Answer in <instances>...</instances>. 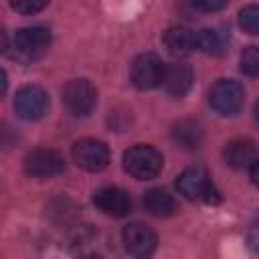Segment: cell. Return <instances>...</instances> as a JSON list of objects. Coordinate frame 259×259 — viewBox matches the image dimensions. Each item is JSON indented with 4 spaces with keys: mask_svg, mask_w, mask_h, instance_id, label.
Listing matches in <instances>:
<instances>
[{
    "mask_svg": "<svg viewBox=\"0 0 259 259\" xmlns=\"http://www.w3.org/2000/svg\"><path fill=\"white\" fill-rule=\"evenodd\" d=\"M73 162L87 172H101L109 164V148L93 138H83L73 144Z\"/></svg>",
    "mask_w": 259,
    "mask_h": 259,
    "instance_id": "cell-6",
    "label": "cell"
},
{
    "mask_svg": "<svg viewBox=\"0 0 259 259\" xmlns=\"http://www.w3.org/2000/svg\"><path fill=\"white\" fill-rule=\"evenodd\" d=\"M123 170L138 180H152L162 172V154L148 144H136L123 152Z\"/></svg>",
    "mask_w": 259,
    "mask_h": 259,
    "instance_id": "cell-1",
    "label": "cell"
},
{
    "mask_svg": "<svg viewBox=\"0 0 259 259\" xmlns=\"http://www.w3.org/2000/svg\"><path fill=\"white\" fill-rule=\"evenodd\" d=\"M97 237L89 227H81L71 235V251L77 259H101L97 249Z\"/></svg>",
    "mask_w": 259,
    "mask_h": 259,
    "instance_id": "cell-15",
    "label": "cell"
},
{
    "mask_svg": "<svg viewBox=\"0 0 259 259\" xmlns=\"http://www.w3.org/2000/svg\"><path fill=\"white\" fill-rule=\"evenodd\" d=\"M6 45H8V36H6V30L0 26V53L6 49Z\"/></svg>",
    "mask_w": 259,
    "mask_h": 259,
    "instance_id": "cell-24",
    "label": "cell"
},
{
    "mask_svg": "<svg viewBox=\"0 0 259 259\" xmlns=\"http://www.w3.org/2000/svg\"><path fill=\"white\" fill-rule=\"evenodd\" d=\"M65 170V160L59 152L49 148H36L26 154L24 158V172L34 178H49L57 176Z\"/></svg>",
    "mask_w": 259,
    "mask_h": 259,
    "instance_id": "cell-9",
    "label": "cell"
},
{
    "mask_svg": "<svg viewBox=\"0 0 259 259\" xmlns=\"http://www.w3.org/2000/svg\"><path fill=\"white\" fill-rule=\"evenodd\" d=\"M6 87H8V77H6L4 69H0V95H4Z\"/></svg>",
    "mask_w": 259,
    "mask_h": 259,
    "instance_id": "cell-23",
    "label": "cell"
},
{
    "mask_svg": "<svg viewBox=\"0 0 259 259\" xmlns=\"http://www.w3.org/2000/svg\"><path fill=\"white\" fill-rule=\"evenodd\" d=\"M194 47H198L206 55H221L223 53V38L212 28H200L194 34Z\"/></svg>",
    "mask_w": 259,
    "mask_h": 259,
    "instance_id": "cell-18",
    "label": "cell"
},
{
    "mask_svg": "<svg viewBox=\"0 0 259 259\" xmlns=\"http://www.w3.org/2000/svg\"><path fill=\"white\" fill-rule=\"evenodd\" d=\"M16 12H22V14H32V12H38L42 10L47 4L40 2V0H18V2H12L10 4Z\"/></svg>",
    "mask_w": 259,
    "mask_h": 259,
    "instance_id": "cell-21",
    "label": "cell"
},
{
    "mask_svg": "<svg viewBox=\"0 0 259 259\" xmlns=\"http://www.w3.org/2000/svg\"><path fill=\"white\" fill-rule=\"evenodd\" d=\"M241 71L249 77L259 75V49L257 47H247L241 53Z\"/></svg>",
    "mask_w": 259,
    "mask_h": 259,
    "instance_id": "cell-20",
    "label": "cell"
},
{
    "mask_svg": "<svg viewBox=\"0 0 259 259\" xmlns=\"http://www.w3.org/2000/svg\"><path fill=\"white\" fill-rule=\"evenodd\" d=\"M166 65L154 53H142L132 63V83L138 89H154L164 81Z\"/></svg>",
    "mask_w": 259,
    "mask_h": 259,
    "instance_id": "cell-7",
    "label": "cell"
},
{
    "mask_svg": "<svg viewBox=\"0 0 259 259\" xmlns=\"http://www.w3.org/2000/svg\"><path fill=\"white\" fill-rule=\"evenodd\" d=\"M51 47V32L42 26H26L16 30L14 49L24 59H38Z\"/></svg>",
    "mask_w": 259,
    "mask_h": 259,
    "instance_id": "cell-10",
    "label": "cell"
},
{
    "mask_svg": "<svg viewBox=\"0 0 259 259\" xmlns=\"http://www.w3.org/2000/svg\"><path fill=\"white\" fill-rule=\"evenodd\" d=\"M164 45L170 55L186 57L194 49V32L186 26H170L164 32Z\"/></svg>",
    "mask_w": 259,
    "mask_h": 259,
    "instance_id": "cell-14",
    "label": "cell"
},
{
    "mask_svg": "<svg viewBox=\"0 0 259 259\" xmlns=\"http://www.w3.org/2000/svg\"><path fill=\"white\" fill-rule=\"evenodd\" d=\"M208 103L221 115H235L243 105V89L233 79H219L208 89Z\"/></svg>",
    "mask_w": 259,
    "mask_h": 259,
    "instance_id": "cell-5",
    "label": "cell"
},
{
    "mask_svg": "<svg viewBox=\"0 0 259 259\" xmlns=\"http://www.w3.org/2000/svg\"><path fill=\"white\" fill-rule=\"evenodd\" d=\"M121 241L125 251L134 259H150L158 247V237L156 233L144 225V223H130L121 231Z\"/></svg>",
    "mask_w": 259,
    "mask_h": 259,
    "instance_id": "cell-4",
    "label": "cell"
},
{
    "mask_svg": "<svg viewBox=\"0 0 259 259\" xmlns=\"http://www.w3.org/2000/svg\"><path fill=\"white\" fill-rule=\"evenodd\" d=\"M162 83L166 85L168 93H172L176 97H182L190 91V87L194 83V71L186 63H172V65L166 67Z\"/></svg>",
    "mask_w": 259,
    "mask_h": 259,
    "instance_id": "cell-12",
    "label": "cell"
},
{
    "mask_svg": "<svg viewBox=\"0 0 259 259\" xmlns=\"http://www.w3.org/2000/svg\"><path fill=\"white\" fill-rule=\"evenodd\" d=\"M47 107H49V97H47L45 89H40L36 85H24L16 91L14 111L18 113V117H22L26 121L40 119L47 113Z\"/></svg>",
    "mask_w": 259,
    "mask_h": 259,
    "instance_id": "cell-8",
    "label": "cell"
},
{
    "mask_svg": "<svg viewBox=\"0 0 259 259\" xmlns=\"http://www.w3.org/2000/svg\"><path fill=\"white\" fill-rule=\"evenodd\" d=\"M93 202L101 212L109 217H125L132 210V198L119 186H105L97 190L93 196Z\"/></svg>",
    "mask_w": 259,
    "mask_h": 259,
    "instance_id": "cell-11",
    "label": "cell"
},
{
    "mask_svg": "<svg viewBox=\"0 0 259 259\" xmlns=\"http://www.w3.org/2000/svg\"><path fill=\"white\" fill-rule=\"evenodd\" d=\"M176 188L182 196L196 200L202 198L204 202H217L219 200V192L208 176V172L202 166H190L184 172H180V176L176 178Z\"/></svg>",
    "mask_w": 259,
    "mask_h": 259,
    "instance_id": "cell-2",
    "label": "cell"
},
{
    "mask_svg": "<svg viewBox=\"0 0 259 259\" xmlns=\"http://www.w3.org/2000/svg\"><path fill=\"white\" fill-rule=\"evenodd\" d=\"M223 158L231 168H245L249 164H253L257 160V148L255 142L251 140H231L225 150H223Z\"/></svg>",
    "mask_w": 259,
    "mask_h": 259,
    "instance_id": "cell-13",
    "label": "cell"
},
{
    "mask_svg": "<svg viewBox=\"0 0 259 259\" xmlns=\"http://www.w3.org/2000/svg\"><path fill=\"white\" fill-rule=\"evenodd\" d=\"M172 138L178 146L186 150H194L202 142V125L194 119H180L172 127Z\"/></svg>",
    "mask_w": 259,
    "mask_h": 259,
    "instance_id": "cell-17",
    "label": "cell"
},
{
    "mask_svg": "<svg viewBox=\"0 0 259 259\" xmlns=\"http://www.w3.org/2000/svg\"><path fill=\"white\" fill-rule=\"evenodd\" d=\"M144 206L154 217H170L176 210V200L164 188H150L144 194Z\"/></svg>",
    "mask_w": 259,
    "mask_h": 259,
    "instance_id": "cell-16",
    "label": "cell"
},
{
    "mask_svg": "<svg viewBox=\"0 0 259 259\" xmlns=\"http://www.w3.org/2000/svg\"><path fill=\"white\" fill-rule=\"evenodd\" d=\"M63 103L73 115H89L97 103V89L89 79H71L63 89Z\"/></svg>",
    "mask_w": 259,
    "mask_h": 259,
    "instance_id": "cell-3",
    "label": "cell"
},
{
    "mask_svg": "<svg viewBox=\"0 0 259 259\" xmlns=\"http://www.w3.org/2000/svg\"><path fill=\"white\" fill-rule=\"evenodd\" d=\"M194 10H202V12H214L227 6V0H196L190 4Z\"/></svg>",
    "mask_w": 259,
    "mask_h": 259,
    "instance_id": "cell-22",
    "label": "cell"
},
{
    "mask_svg": "<svg viewBox=\"0 0 259 259\" xmlns=\"http://www.w3.org/2000/svg\"><path fill=\"white\" fill-rule=\"evenodd\" d=\"M239 26L247 30L249 34H257L259 30V8L255 4H249L239 12Z\"/></svg>",
    "mask_w": 259,
    "mask_h": 259,
    "instance_id": "cell-19",
    "label": "cell"
}]
</instances>
